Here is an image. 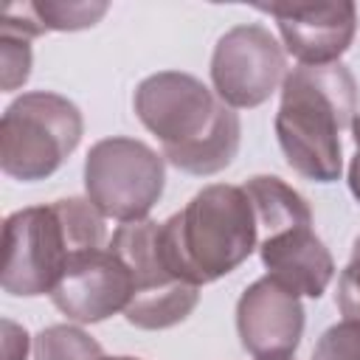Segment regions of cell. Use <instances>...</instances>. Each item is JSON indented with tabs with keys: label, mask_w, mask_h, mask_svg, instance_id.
<instances>
[{
	"label": "cell",
	"mask_w": 360,
	"mask_h": 360,
	"mask_svg": "<svg viewBox=\"0 0 360 360\" xmlns=\"http://www.w3.org/2000/svg\"><path fill=\"white\" fill-rule=\"evenodd\" d=\"M259 256L270 278L298 298H321L335 278V259L312 222L290 225L259 239Z\"/></svg>",
	"instance_id": "obj_12"
},
{
	"label": "cell",
	"mask_w": 360,
	"mask_h": 360,
	"mask_svg": "<svg viewBox=\"0 0 360 360\" xmlns=\"http://www.w3.org/2000/svg\"><path fill=\"white\" fill-rule=\"evenodd\" d=\"M31 14L42 25V31H82L96 25L107 14V3H28Z\"/></svg>",
	"instance_id": "obj_16"
},
{
	"label": "cell",
	"mask_w": 360,
	"mask_h": 360,
	"mask_svg": "<svg viewBox=\"0 0 360 360\" xmlns=\"http://www.w3.org/2000/svg\"><path fill=\"white\" fill-rule=\"evenodd\" d=\"M22 20H14L8 11L0 22V62H3V90L11 93L22 87L31 76V39L45 34L37 17L31 14V6L25 3Z\"/></svg>",
	"instance_id": "obj_14"
},
{
	"label": "cell",
	"mask_w": 360,
	"mask_h": 360,
	"mask_svg": "<svg viewBox=\"0 0 360 360\" xmlns=\"http://www.w3.org/2000/svg\"><path fill=\"white\" fill-rule=\"evenodd\" d=\"M166 186V163L143 141L112 135L90 146L84 158V191L104 219L121 225L149 217Z\"/></svg>",
	"instance_id": "obj_6"
},
{
	"label": "cell",
	"mask_w": 360,
	"mask_h": 360,
	"mask_svg": "<svg viewBox=\"0 0 360 360\" xmlns=\"http://www.w3.org/2000/svg\"><path fill=\"white\" fill-rule=\"evenodd\" d=\"M84 132L79 107L51 90L17 96L0 118V169L22 183H37L62 169Z\"/></svg>",
	"instance_id": "obj_5"
},
{
	"label": "cell",
	"mask_w": 360,
	"mask_h": 360,
	"mask_svg": "<svg viewBox=\"0 0 360 360\" xmlns=\"http://www.w3.org/2000/svg\"><path fill=\"white\" fill-rule=\"evenodd\" d=\"M312 360H360V321L332 323L315 343Z\"/></svg>",
	"instance_id": "obj_17"
},
{
	"label": "cell",
	"mask_w": 360,
	"mask_h": 360,
	"mask_svg": "<svg viewBox=\"0 0 360 360\" xmlns=\"http://www.w3.org/2000/svg\"><path fill=\"white\" fill-rule=\"evenodd\" d=\"M287 79V56L270 28L242 22L225 31L211 53V84L231 110L264 104Z\"/></svg>",
	"instance_id": "obj_8"
},
{
	"label": "cell",
	"mask_w": 360,
	"mask_h": 360,
	"mask_svg": "<svg viewBox=\"0 0 360 360\" xmlns=\"http://www.w3.org/2000/svg\"><path fill=\"white\" fill-rule=\"evenodd\" d=\"M158 239L169 270L180 281L202 287L250 259L259 248V219L245 186L211 183L160 222Z\"/></svg>",
	"instance_id": "obj_3"
},
{
	"label": "cell",
	"mask_w": 360,
	"mask_h": 360,
	"mask_svg": "<svg viewBox=\"0 0 360 360\" xmlns=\"http://www.w3.org/2000/svg\"><path fill=\"white\" fill-rule=\"evenodd\" d=\"M352 138H354V158L349 163V188H352L354 200L360 202V112L352 121Z\"/></svg>",
	"instance_id": "obj_20"
},
{
	"label": "cell",
	"mask_w": 360,
	"mask_h": 360,
	"mask_svg": "<svg viewBox=\"0 0 360 360\" xmlns=\"http://www.w3.org/2000/svg\"><path fill=\"white\" fill-rule=\"evenodd\" d=\"M104 349L84 329L70 323H53L37 332L34 360H101Z\"/></svg>",
	"instance_id": "obj_15"
},
{
	"label": "cell",
	"mask_w": 360,
	"mask_h": 360,
	"mask_svg": "<svg viewBox=\"0 0 360 360\" xmlns=\"http://www.w3.org/2000/svg\"><path fill=\"white\" fill-rule=\"evenodd\" d=\"M158 231L160 222L155 219L127 222L115 228L107 245L112 253L124 259V264L132 273V301L124 318L127 323L149 332L183 323L200 304V287L180 281L169 270L160 253Z\"/></svg>",
	"instance_id": "obj_7"
},
{
	"label": "cell",
	"mask_w": 360,
	"mask_h": 360,
	"mask_svg": "<svg viewBox=\"0 0 360 360\" xmlns=\"http://www.w3.org/2000/svg\"><path fill=\"white\" fill-rule=\"evenodd\" d=\"M93 248H104V217L90 200L62 197L20 208L3 222V292L51 295L70 256Z\"/></svg>",
	"instance_id": "obj_4"
},
{
	"label": "cell",
	"mask_w": 360,
	"mask_h": 360,
	"mask_svg": "<svg viewBox=\"0 0 360 360\" xmlns=\"http://www.w3.org/2000/svg\"><path fill=\"white\" fill-rule=\"evenodd\" d=\"M278 25L284 48L304 68L340 62L357 34V6L352 0L332 3H270L256 6Z\"/></svg>",
	"instance_id": "obj_10"
},
{
	"label": "cell",
	"mask_w": 360,
	"mask_h": 360,
	"mask_svg": "<svg viewBox=\"0 0 360 360\" xmlns=\"http://www.w3.org/2000/svg\"><path fill=\"white\" fill-rule=\"evenodd\" d=\"M3 329H6V360H25L28 354V335L25 329H20L14 321H3Z\"/></svg>",
	"instance_id": "obj_19"
},
{
	"label": "cell",
	"mask_w": 360,
	"mask_h": 360,
	"mask_svg": "<svg viewBox=\"0 0 360 360\" xmlns=\"http://www.w3.org/2000/svg\"><path fill=\"white\" fill-rule=\"evenodd\" d=\"M236 332L253 360H292L304 335V307L295 292L262 276L236 301Z\"/></svg>",
	"instance_id": "obj_11"
},
{
	"label": "cell",
	"mask_w": 360,
	"mask_h": 360,
	"mask_svg": "<svg viewBox=\"0 0 360 360\" xmlns=\"http://www.w3.org/2000/svg\"><path fill=\"white\" fill-rule=\"evenodd\" d=\"M338 309L349 321H360V236L354 239L352 259L338 276Z\"/></svg>",
	"instance_id": "obj_18"
},
{
	"label": "cell",
	"mask_w": 360,
	"mask_h": 360,
	"mask_svg": "<svg viewBox=\"0 0 360 360\" xmlns=\"http://www.w3.org/2000/svg\"><path fill=\"white\" fill-rule=\"evenodd\" d=\"M51 301L73 323L107 321L127 312L132 301V273L110 248L79 250L56 281Z\"/></svg>",
	"instance_id": "obj_9"
},
{
	"label": "cell",
	"mask_w": 360,
	"mask_h": 360,
	"mask_svg": "<svg viewBox=\"0 0 360 360\" xmlns=\"http://www.w3.org/2000/svg\"><path fill=\"white\" fill-rule=\"evenodd\" d=\"M101 360H141V357H129V354H121V357H107V354H104Z\"/></svg>",
	"instance_id": "obj_21"
},
{
	"label": "cell",
	"mask_w": 360,
	"mask_h": 360,
	"mask_svg": "<svg viewBox=\"0 0 360 360\" xmlns=\"http://www.w3.org/2000/svg\"><path fill=\"white\" fill-rule=\"evenodd\" d=\"M132 107L160 141L163 158L186 174L211 177L228 169L239 152V115L191 73L158 70L146 76L135 87Z\"/></svg>",
	"instance_id": "obj_1"
},
{
	"label": "cell",
	"mask_w": 360,
	"mask_h": 360,
	"mask_svg": "<svg viewBox=\"0 0 360 360\" xmlns=\"http://www.w3.org/2000/svg\"><path fill=\"white\" fill-rule=\"evenodd\" d=\"M245 191H248V197L253 202V211H256V219H259V231L264 228V236L276 233L281 228H290V225L312 222V211H309L307 200L276 174L250 177L245 183Z\"/></svg>",
	"instance_id": "obj_13"
},
{
	"label": "cell",
	"mask_w": 360,
	"mask_h": 360,
	"mask_svg": "<svg viewBox=\"0 0 360 360\" xmlns=\"http://www.w3.org/2000/svg\"><path fill=\"white\" fill-rule=\"evenodd\" d=\"M357 115V84L346 65L292 68L281 84L276 138L287 166L307 180L335 183L343 172L340 132Z\"/></svg>",
	"instance_id": "obj_2"
}]
</instances>
